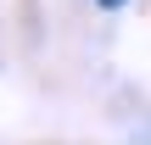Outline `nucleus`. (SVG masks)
I'll return each instance as SVG.
<instances>
[{"label": "nucleus", "mask_w": 151, "mask_h": 145, "mask_svg": "<svg viewBox=\"0 0 151 145\" xmlns=\"http://www.w3.org/2000/svg\"><path fill=\"white\" fill-rule=\"evenodd\" d=\"M101 6H106V11H112V6H123V0H101Z\"/></svg>", "instance_id": "obj_1"}]
</instances>
